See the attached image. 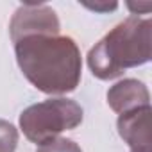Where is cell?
Segmentation results:
<instances>
[{
	"instance_id": "cell-1",
	"label": "cell",
	"mask_w": 152,
	"mask_h": 152,
	"mask_svg": "<svg viewBox=\"0 0 152 152\" xmlns=\"http://www.w3.org/2000/svg\"><path fill=\"white\" fill-rule=\"evenodd\" d=\"M15 56L25 79L45 95L72 93L81 83L83 57L70 36L36 34L22 38L15 43Z\"/></svg>"
},
{
	"instance_id": "cell-2",
	"label": "cell",
	"mask_w": 152,
	"mask_h": 152,
	"mask_svg": "<svg viewBox=\"0 0 152 152\" xmlns=\"http://www.w3.org/2000/svg\"><path fill=\"white\" fill-rule=\"evenodd\" d=\"M152 22L148 16H129L113 27L88 52V66L100 81L116 79L127 70L150 61Z\"/></svg>"
},
{
	"instance_id": "cell-3",
	"label": "cell",
	"mask_w": 152,
	"mask_h": 152,
	"mask_svg": "<svg viewBox=\"0 0 152 152\" xmlns=\"http://www.w3.org/2000/svg\"><path fill=\"white\" fill-rule=\"evenodd\" d=\"M83 118L84 111L75 100L66 97H52L23 109L18 124L29 141L41 145L57 138L64 131L79 127Z\"/></svg>"
},
{
	"instance_id": "cell-4",
	"label": "cell",
	"mask_w": 152,
	"mask_h": 152,
	"mask_svg": "<svg viewBox=\"0 0 152 152\" xmlns=\"http://www.w3.org/2000/svg\"><path fill=\"white\" fill-rule=\"evenodd\" d=\"M59 32H61L59 16L47 4H23L15 11L9 22V36L13 43L27 36L59 34Z\"/></svg>"
},
{
	"instance_id": "cell-5",
	"label": "cell",
	"mask_w": 152,
	"mask_h": 152,
	"mask_svg": "<svg viewBox=\"0 0 152 152\" xmlns=\"http://www.w3.org/2000/svg\"><path fill=\"white\" fill-rule=\"evenodd\" d=\"M150 115H152L150 106L118 115L116 129L120 138L129 145L131 152H152Z\"/></svg>"
},
{
	"instance_id": "cell-6",
	"label": "cell",
	"mask_w": 152,
	"mask_h": 152,
	"mask_svg": "<svg viewBox=\"0 0 152 152\" xmlns=\"http://www.w3.org/2000/svg\"><path fill=\"white\" fill-rule=\"evenodd\" d=\"M106 99H107V106L118 115L150 106L148 88L138 79H122L115 83L107 90Z\"/></svg>"
},
{
	"instance_id": "cell-7",
	"label": "cell",
	"mask_w": 152,
	"mask_h": 152,
	"mask_svg": "<svg viewBox=\"0 0 152 152\" xmlns=\"http://www.w3.org/2000/svg\"><path fill=\"white\" fill-rule=\"evenodd\" d=\"M18 140V129L11 122L0 118V152H16Z\"/></svg>"
},
{
	"instance_id": "cell-8",
	"label": "cell",
	"mask_w": 152,
	"mask_h": 152,
	"mask_svg": "<svg viewBox=\"0 0 152 152\" xmlns=\"http://www.w3.org/2000/svg\"><path fill=\"white\" fill-rule=\"evenodd\" d=\"M36 152H83V148L73 140H70V138L57 136L54 140H48V141L38 145Z\"/></svg>"
},
{
	"instance_id": "cell-9",
	"label": "cell",
	"mask_w": 152,
	"mask_h": 152,
	"mask_svg": "<svg viewBox=\"0 0 152 152\" xmlns=\"http://www.w3.org/2000/svg\"><path fill=\"white\" fill-rule=\"evenodd\" d=\"M84 7H88V9H91V11H95V13H107V11H115L116 7H118V4H84Z\"/></svg>"
},
{
	"instance_id": "cell-10",
	"label": "cell",
	"mask_w": 152,
	"mask_h": 152,
	"mask_svg": "<svg viewBox=\"0 0 152 152\" xmlns=\"http://www.w3.org/2000/svg\"><path fill=\"white\" fill-rule=\"evenodd\" d=\"M127 7L132 11V16H138V13H140V11H145V15H147V13L150 11V7H152V6H150L148 2H145V4H132V2H129V4H127Z\"/></svg>"
}]
</instances>
